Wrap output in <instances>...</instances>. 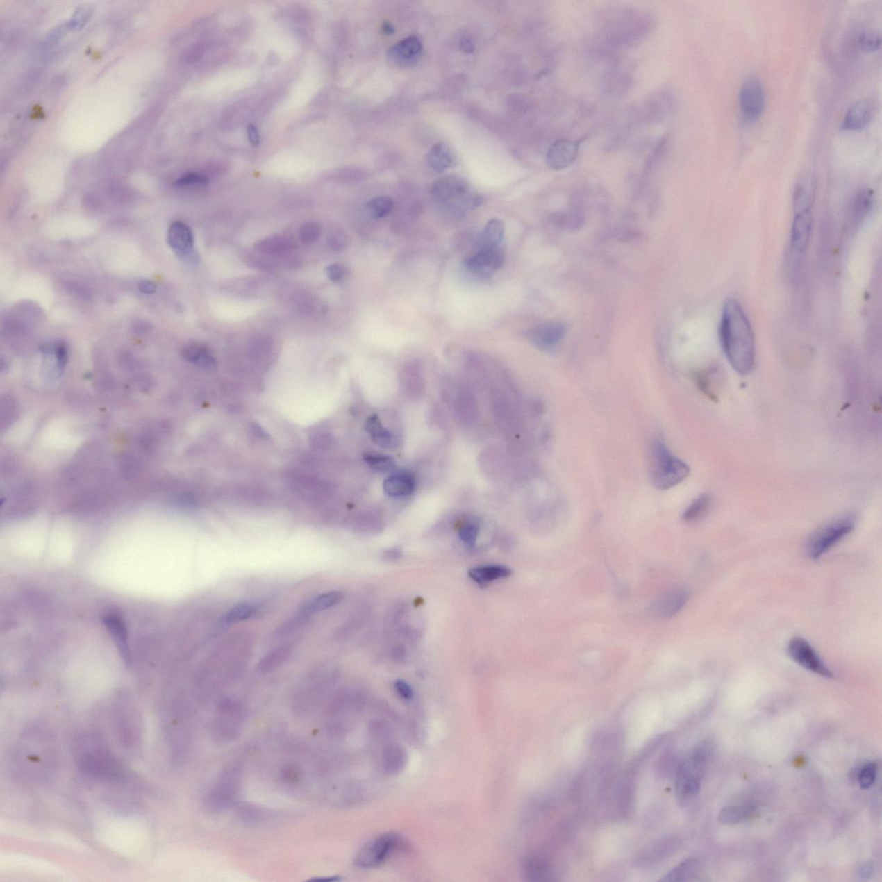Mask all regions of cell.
Instances as JSON below:
<instances>
[{
  "mask_svg": "<svg viewBox=\"0 0 882 882\" xmlns=\"http://www.w3.org/2000/svg\"><path fill=\"white\" fill-rule=\"evenodd\" d=\"M13 773L28 783L48 781L58 765L57 742L51 731L40 723L28 726L20 734L13 752Z\"/></svg>",
  "mask_w": 882,
  "mask_h": 882,
  "instance_id": "cell-1",
  "label": "cell"
},
{
  "mask_svg": "<svg viewBox=\"0 0 882 882\" xmlns=\"http://www.w3.org/2000/svg\"><path fill=\"white\" fill-rule=\"evenodd\" d=\"M719 335L731 367L738 374H750L756 362L754 333L743 308L736 300L728 299L724 304Z\"/></svg>",
  "mask_w": 882,
  "mask_h": 882,
  "instance_id": "cell-2",
  "label": "cell"
},
{
  "mask_svg": "<svg viewBox=\"0 0 882 882\" xmlns=\"http://www.w3.org/2000/svg\"><path fill=\"white\" fill-rule=\"evenodd\" d=\"M74 754L78 769L92 779L118 781L125 776L119 759L95 734L78 737L74 744Z\"/></svg>",
  "mask_w": 882,
  "mask_h": 882,
  "instance_id": "cell-3",
  "label": "cell"
},
{
  "mask_svg": "<svg viewBox=\"0 0 882 882\" xmlns=\"http://www.w3.org/2000/svg\"><path fill=\"white\" fill-rule=\"evenodd\" d=\"M651 28V17L633 8L611 9L601 19V35L611 46H629L643 39Z\"/></svg>",
  "mask_w": 882,
  "mask_h": 882,
  "instance_id": "cell-4",
  "label": "cell"
},
{
  "mask_svg": "<svg viewBox=\"0 0 882 882\" xmlns=\"http://www.w3.org/2000/svg\"><path fill=\"white\" fill-rule=\"evenodd\" d=\"M712 751L709 741L701 742L677 766L675 790L680 805L690 804L700 794L702 778Z\"/></svg>",
  "mask_w": 882,
  "mask_h": 882,
  "instance_id": "cell-5",
  "label": "cell"
},
{
  "mask_svg": "<svg viewBox=\"0 0 882 882\" xmlns=\"http://www.w3.org/2000/svg\"><path fill=\"white\" fill-rule=\"evenodd\" d=\"M690 474V467L675 456L661 440L652 442L649 454V475L657 489L669 490L683 482Z\"/></svg>",
  "mask_w": 882,
  "mask_h": 882,
  "instance_id": "cell-6",
  "label": "cell"
},
{
  "mask_svg": "<svg viewBox=\"0 0 882 882\" xmlns=\"http://www.w3.org/2000/svg\"><path fill=\"white\" fill-rule=\"evenodd\" d=\"M431 192L435 202L454 216L463 214L479 203L467 183L454 175L440 178L433 185Z\"/></svg>",
  "mask_w": 882,
  "mask_h": 882,
  "instance_id": "cell-7",
  "label": "cell"
},
{
  "mask_svg": "<svg viewBox=\"0 0 882 882\" xmlns=\"http://www.w3.org/2000/svg\"><path fill=\"white\" fill-rule=\"evenodd\" d=\"M855 528V519L845 516L816 531L806 543V554L810 558H819Z\"/></svg>",
  "mask_w": 882,
  "mask_h": 882,
  "instance_id": "cell-8",
  "label": "cell"
},
{
  "mask_svg": "<svg viewBox=\"0 0 882 882\" xmlns=\"http://www.w3.org/2000/svg\"><path fill=\"white\" fill-rule=\"evenodd\" d=\"M242 777L238 769L232 768L222 774L204 797L208 811L219 813L231 806L241 790Z\"/></svg>",
  "mask_w": 882,
  "mask_h": 882,
  "instance_id": "cell-9",
  "label": "cell"
},
{
  "mask_svg": "<svg viewBox=\"0 0 882 882\" xmlns=\"http://www.w3.org/2000/svg\"><path fill=\"white\" fill-rule=\"evenodd\" d=\"M114 726L120 744L127 749H134L141 743L142 723L133 706L118 704L114 709Z\"/></svg>",
  "mask_w": 882,
  "mask_h": 882,
  "instance_id": "cell-10",
  "label": "cell"
},
{
  "mask_svg": "<svg viewBox=\"0 0 882 882\" xmlns=\"http://www.w3.org/2000/svg\"><path fill=\"white\" fill-rule=\"evenodd\" d=\"M401 844L399 837L388 833L369 842L358 853L355 863L361 869H375L385 863Z\"/></svg>",
  "mask_w": 882,
  "mask_h": 882,
  "instance_id": "cell-11",
  "label": "cell"
},
{
  "mask_svg": "<svg viewBox=\"0 0 882 882\" xmlns=\"http://www.w3.org/2000/svg\"><path fill=\"white\" fill-rule=\"evenodd\" d=\"M738 101L745 123L754 124L761 117L765 109L766 97L759 78L749 77L743 82L738 93Z\"/></svg>",
  "mask_w": 882,
  "mask_h": 882,
  "instance_id": "cell-12",
  "label": "cell"
},
{
  "mask_svg": "<svg viewBox=\"0 0 882 882\" xmlns=\"http://www.w3.org/2000/svg\"><path fill=\"white\" fill-rule=\"evenodd\" d=\"M812 229V209L795 211L790 245V265L793 269L797 268L801 263L811 239Z\"/></svg>",
  "mask_w": 882,
  "mask_h": 882,
  "instance_id": "cell-13",
  "label": "cell"
},
{
  "mask_svg": "<svg viewBox=\"0 0 882 882\" xmlns=\"http://www.w3.org/2000/svg\"><path fill=\"white\" fill-rule=\"evenodd\" d=\"M244 722V712L238 702L224 701L214 720V737L220 741H229L238 736Z\"/></svg>",
  "mask_w": 882,
  "mask_h": 882,
  "instance_id": "cell-14",
  "label": "cell"
},
{
  "mask_svg": "<svg viewBox=\"0 0 882 882\" xmlns=\"http://www.w3.org/2000/svg\"><path fill=\"white\" fill-rule=\"evenodd\" d=\"M787 650L790 657L803 668L826 679L833 677V674L816 654L815 649L803 638H793L788 643Z\"/></svg>",
  "mask_w": 882,
  "mask_h": 882,
  "instance_id": "cell-15",
  "label": "cell"
},
{
  "mask_svg": "<svg viewBox=\"0 0 882 882\" xmlns=\"http://www.w3.org/2000/svg\"><path fill=\"white\" fill-rule=\"evenodd\" d=\"M504 263V253L499 247H480L466 259L465 267L479 277L488 278L499 270Z\"/></svg>",
  "mask_w": 882,
  "mask_h": 882,
  "instance_id": "cell-16",
  "label": "cell"
},
{
  "mask_svg": "<svg viewBox=\"0 0 882 882\" xmlns=\"http://www.w3.org/2000/svg\"><path fill=\"white\" fill-rule=\"evenodd\" d=\"M167 242L181 259L189 263L198 260L194 249V236L192 229L184 222L177 221L172 224L168 231Z\"/></svg>",
  "mask_w": 882,
  "mask_h": 882,
  "instance_id": "cell-17",
  "label": "cell"
},
{
  "mask_svg": "<svg viewBox=\"0 0 882 882\" xmlns=\"http://www.w3.org/2000/svg\"><path fill=\"white\" fill-rule=\"evenodd\" d=\"M567 328L564 324L552 322L529 329L526 336L534 347L548 351L554 349L564 340Z\"/></svg>",
  "mask_w": 882,
  "mask_h": 882,
  "instance_id": "cell-18",
  "label": "cell"
},
{
  "mask_svg": "<svg viewBox=\"0 0 882 882\" xmlns=\"http://www.w3.org/2000/svg\"><path fill=\"white\" fill-rule=\"evenodd\" d=\"M690 594L687 590L676 589L668 591L651 605V614L658 619L672 618L682 610Z\"/></svg>",
  "mask_w": 882,
  "mask_h": 882,
  "instance_id": "cell-19",
  "label": "cell"
},
{
  "mask_svg": "<svg viewBox=\"0 0 882 882\" xmlns=\"http://www.w3.org/2000/svg\"><path fill=\"white\" fill-rule=\"evenodd\" d=\"M579 144L569 140H559L547 151V165L551 169L561 170L571 166L579 153Z\"/></svg>",
  "mask_w": 882,
  "mask_h": 882,
  "instance_id": "cell-20",
  "label": "cell"
},
{
  "mask_svg": "<svg viewBox=\"0 0 882 882\" xmlns=\"http://www.w3.org/2000/svg\"><path fill=\"white\" fill-rule=\"evenodd\" d=\"M871 117H872V110L869 103L865 100H860L853 103L846 111L842 123V128L849 131L863 130L869 124Z\"/></svg>",
  "mask_w": 882,
  "mask_h": 882,
  "instance_id": "cell-21",
  "label": "cell"
},
{
  "mask_svg": "<svg viewBox=\"0 0 882 882\" xmlns=\"http://www.w3.org/2000/svg\"><path fill=\"white\" fill-rule=\"evenodd\" d=\"M523 876L532 882L554 881V874L551 864L540 855H531L526 858L522 865Z\"/></svg>",
  "mask_w": 882,
  "mask_h": 882,
  "instance_id": "cell-22",
  "label": "cell"
},
{
  "mask_svg": "<svg viewBox=\"0 0 882 882\" xmlns=\"http://www.w3.org/2000/svg\"><path fill=\"white\" fill-rule=\"evenodd\" d=\"M415 481L414 476L408 472L394 473L385 480L383 490L389 497H404L414 492Z\"/></svg>",
  "mask_w": 882,
  "mask_h": 882,
  "instance_id": "cell-23",
  "label": "cell"
},
{
  "mask_svg": "<svg viewBox=\"0 0 882 882\" xmlns=\"http://www.w3.org/2000/svg\"><path fill=\"white\" fill-rule=\"evenodd\" d=\"M673 96L668 92H658L644 103V116L650 120H660L673 109Z\"/></svg>",
  "mask_w": 882,
  "mask_h": 882,
  "instance_id": "cell-24",
  "label": "cell"
},
{
  "mask_svg": "<svg viewBox=\"0 0 882 882\" xmlns=\"http://www.w3.org/2000/svg\"><path fill=\"white\" fill-rule=\"evenodd\" d=\"M815 183L813 175L805 173L799 178L794 193V210L812 209Z\"/></svg>",
  "mask_w": 882,
  "mask_h": 882,
  "instance_id": "cell-25",
  "label": "cell"
},
{
  "mask_svg": "<svg viewBox=\"0 0 882 882\" xmlns=\"http://www.w3.org/2000/svg\"><path fill=\"white\" fill-rule=\"evenodd\" d=\"M407 760V752L400 745L390 744L383 749L382 763L387 774L392 776L400 774L406 767Z\"/></svg>",
  "mask_w": 882,
  "mask_h": 882,
  "instance_id": "cell-26",
  "label": "cell"
},
{
  "mask_svg": "<svg viewBox=\"0 0 882 882\" xmlns=\"http://www.w3.org/2000/svg\"><path fill=\"white\" fill-rule=\"evenodd\" d=\"M422 42L417 37H408L403 39L390 49V58L397 63H410L414 60L422 51Z\"/></svg>",
  "mask_w": 882,
  "mask_h": 882,
  "instance_id": "cell-27",
  "label": "cell"
},
{
  "mask_svg": "<svg viewBox=\"0 0 882 882\" xmlns=\"http://www.w3.org/2000/svg\"><path fill=\"white\" fill-rule=\"evenodd\" d=\"M254 247L257 252L264 256H277L292 251L295 247V243L285 236H270V238L260 240Z\"/></svg>",
  "mask_w": 882,
  "mask_h": 882,
  "instance_id": "cell-28",
  "label": "cell"
},
{
  "mask_svg": "<svg viewBox=\"0 0 882 882\" xmlns=\"http://www.w3.org/2000/svg\"><path fill=\"white\" fill-rule=\"evenodd\" d=\"M343 598L344 593L342 591H331V592L322 594L304 604L300 608L299 613L310 618L315 613L326 610L338 604Z\"/></svg>",
  "mask_w": 882,
  "mask_h": 882,
  "instance_id": "cell-29",
  "label": "cell"
},
{
  "mask_svg": "<svg viewBox=\"0 0 882 882\" xmlns=\"http://www.w3.org/2000/svg\"><path fill=\"white\" fill-rule=\"evenodd\" d=\"M511 573V569L506 566L487 565L471 569L468 575L475 583L483 586L493 581L505 579L510 576Z\"/></svg>",
  "mask_w": 882,
  "mask_h": 882,
  "instance_id": "cell-30",
  "label": "cell"
},
{
  "mask_svg": "<svg viewBox=\"0 0 882 882\" xmlns=\"http://www.w3.org/2000/svg\"><path fill=\"white\" fill-rule=\"evenodd\" d=\"M183 357L185 360L206 369L216 367L217 361L206 347L200 344L192 343L183 349Z\"/></svg>",
  "mask_w": 882,
  "mask_h": 882,
  "instance_id": "cell-31",
  "label": "cell"
},
{
  "mask_svg": "<svg viewBox=\"0 0 882 882\" xmlns=\"http://www.w3.org/2000/svg\"><path fill=\"white\" fill-rule=\"evenodd\" d=\"M756 806L751 805L733 806L719 812L718 821L723 824L743 823L755 815Z\"/></svg>",
  "mask_w": 882,
  "mask_h": 882,
  "instance_id": "cell-32",
  "label": "cell"
},
{
  "mask_svg": "<svg viewBox=\"0 0 882 882\" xmlns=\"http://www.w3.org/2000/svg\"><path fill=\"white\" fill-rule=\"evenodd\" d=\"M292 648L290 644H283L281 647L274 649V651L268 652L265 657L261 659L258 669L261 673H269L274 672L278 667L286 662L292 654Z\"/></svg>",
  "mask_w": 882,
  "mask_h": 882,
  "instance_id": "cell-33",
  "label": "cell"
},
{
  "mask_svg": "<svg viewBox=\"0 0 882 882\" xmlns=\"http://www.w3.org/2000/svg\"><path fill=\"white\" fill-rule=\"evenodd\" d=\"M699 869H700V860L694 858H688L667 873L660 881H690L697 874Z\"/></svg>",
  "mask_w": 882,
  "mask_h": 882,
  "instance_id": "cell-34",
  "label": "cell"
},
{
  "mask_svg": "<svg viewBox=\"0 0 882 882\" xmlns=\"http://www.w3.org/2000/svg\"><path fill=\"white\" fill-rule=\"evenodd\" d=\"M365 429L372 437V440L379 447L383 448H392L394 447L395 440H394L392 433L382 425L378 415H372L367 419Z\"/></svg>",
  "mask_w": 882,
  "mask_h": 882,
  "instance_id": "cell-35",
  "label": "cell"
},
{
  "mask_svg": "<svg viewBox=\"0 0 882 882\" xmlns=\"http://www.w3.org/2000/svg\"><path fill=\"white\" fill-rule=\"evenodd\" d=\"M505 228L504 222L499 219L490 220L483 228L481 243V247H499V245L504 238Z\"/></svg>",
  "mask_w": 882,
  "mask_h": 882,
  "instance_id": "cell-36",
  "label": "cell"
},
{
  "mask_svg": "<svg viewBox=\"0 0 882 882\" xmlns=\"http://www.w3.org/2000/svg\"><path fill=\"white\" fill-rule=\"evenodd\" d=\"M712 505V497L708 494H702L692 501L685 510L683 519L688 523L700 521L709 511Z\"/></svg>",
  "mask_w": 882,
  "mask_h": 882,
  "instance_id": "cell-37",
  "label": "cell"
},
{
  "mask_svg": "<svg viewBox=\"0 0 882 882\" xmlns=\"http://www.w3.org/2000/svg\"><path fill=\"white\" fill-rule=\"evenodd\" d=\"M106 625L108 627L114 639L116 640L121 652H123L124 657L128 659L127 631L125 629L122 619L116 614H110L106 616Z\"/></svg>",
  "mask_w": 882,
  "mask_h": 882,
  "instance_id": "cell-38",
  "label": "cell"
},
{
  "mask_svg": "<svg viewBox=\"0 0 882 882\" xmlns=\"http://www.w3.org/2000/svg\"><path fill=\"white\" fill-rule=\"evenodd\" d=\"M428 163L433 170L441 173L446 171L453 164V157L446 146L438 144L431 149L428 153Z\"/></svg>",
  "mask_w": 882,
  "mask_h": 882,
  "instance_id": "cell-39",
  "label": "cell"
},
{
  "mask_svg": "<svg viewBox=\"0 0 882 882\" xmlns=\"http://www.w3.org/2000/svg\"><path fill=\"white\" fill-rule=\"evenodd\" d=\"M550 221L556 227L577 231L583 224V216L579 210H575L568 213H554L550 217Z\"/></svg>",
  "mask_w": 882,
  "mask_h": 882,
  "instance_id": "cell-40",
  "label": "cell"
},
{
  "mask_svg": "<svg viewBox=\"0 0 882 882\" xmlns=\"http://www.w3.org/2000/svg\"><path fill=\"white\" fill-rule=\"evenodd\" d=\"M367 208L372 217H374L376 219H382V218L388 216L392 213L394 208V201L390 197H378V198L372 199L368 203Z\"/></svg>",
  "mask_w": 882,
  "mask_h": 882,
  "instance_id": "cell-41",
  "label": "cell"
},
{
  "mask_svg": "<svg viewBox=\"0 0 882 882\" xmlns=\"http://www.w3.org/2000/svg\"><path fill=\"white\" fill-rule=\"evenodd\" d=\"M364 460L372 469L378 472L392 471L395 467L393 458L385 454L368 453L364 455Z\"/></svg>",
  "mask_w": 882,
  "mask_h": 882,
  "instance_id": "cell-42",
  "label": "cell"
},
{
  "mask_svg": "<svg viewBox=\"0 0 882 882\" xmlns=\"http://www.w3.org/2000/svg\"><path fill=\"white\" fill-rule=\"evenodd\" d=\"M256 608L253 604L249 602H242L233 607L231 610L225 615V622L228 624H234L241 622L252 617Z\"/></svg>",
  "mask_w": 882,
  "mask_h": 882,
  "instance_id": "cell-43",
  "label": "cell"
},
{
  "mask_svg": "<svg viewBox=\"0 0 882 882\" xmlns=\"http://www.w3.org/2000/svg\"><path fill=\"white\" fill-rule=\"evenodd\" d=\"M322 234V228L318 222H308L299 228V240L304 245H311L318 241Z\"/></svg>",
  "mask_w": 882,
  "mask_h": 882,
  "instance_id": "cell-44",
  "label": "cell"
},
{
  "mask_svg": "<svg viewBox=\"0 0 882 882\" xmlns=\"http://www.w3.org/2000/svg\"><path fill=\"white\" fill-rule=\"evenodd\" d=\"M873 203V192L869 189H864L858 192L854 199L853 203V213H854V218H860L867 213L870 209V206Z\"/></svg>",
  "mask_w": 882,
  "mask_h": 882,
  "instance_id": "cell-45",
  "label": "cell"
},
{
  "mask_svg": "<svg viewBox=\"0 0 882 882\" xmlns=\"http://www.w3.org/2000/svg\"><path fill=\"white\" fill-rule=\"evenodd\" d=\"M881 38L880 32L874 30L864 31L860 33L858 44L860 49L866 52H874L880 49Z\"/></svg>",
  "mask_w": 882,
  "mask_h": 882,
  "instance_id": "cell-46",
  "label": "cell"
},
{
  "mask_svg": "<svg viewBox=\"0 0 882 882\" xmlns=\"http://www.w3.org/2000/svg\"><path fill=\"white\" fill-rule=\"evenodd\" d=\"M876 774L877 765L876 763H870L864 766L863 769L860 770L858 776V781L860 788H864V790H867V788H869L872 786L874 781H876Z\"/></svg>",
  "mask_w": 882,
  "mask_h": 882,
  "instance_id": "cell-47",
  "label": "cell"
},
{
  "mask_svg": "<svg viewBox=\"0 0 882 882\" xmlns=\"http://www.w3.org/2000/svg\"><path fill=\"white\" fill-rule=\"evenodd\" d=\"M479 528L475 523H466L460 530L458 535L462 541L467 544L469 547H474L476 538H478Z\"/></svg>",
  "mask_w": 882,
  "mask_h": 882,
  "instance_id": "cell-48",
  "label": "cell"
},
{
  "mask_svg": "<svg viewBox=\"0 0 882 882\" xmlns=\"http://www.w3.org/2000/svg\"><path fill=\"white\" fill-rule=\"evenodd\" d=\"M209 178L203 175L198 174H188L184 175L178 179L176 185L178 186H192V185H207L209 184Z\"/></svg>",
  "mask_w": 882,
  "mask_h": 882,
  "instance_id": "cell-49",
  "label": "cell"
},
{
  "mask_svg": "<svg viewBox=\"0 0 882 882\" xmlns=\"http://www.w3.org/2000/svg\"><path fill=\"white\" fill-rule=\"evenodd\" d=\"M325 274L327 275L329 281L333 282H339L342 281L347 274V269L345 265L335 263L328 265L325 269Z\"/></svg>",
  "mask_w": 882,
  "mask_h": 882,
  "instance_id": "cell-50",
  "label": "cell"
},
{
  "mask_svg": "<svg viewBox=\"0 0 882 882\" xmlns=\"http://www.w3.org/2000/svg\"><path fill=\"white\" fill-rule=\"evenodd\" d=\"M249 259L253 267L259 268L260 270L274 271L277 267V263L274 260H270L265 256H249Z\"/></svg>",
  "mask_w": 882,
  "mask_h": 882,
  "instance_id": "cell-51",
  "label": "cell"
},
{
  "mask_svg": "<svg viewBox=\"0 0 882 882\" xmlns=\"http://www.w3.org/2000/svg\"><path fill=\"white\" fill-rule=\"evenodd\" d=\"M329 247L333 251H342L347 247V238L340 232L333 233L328 240Z\"/></svg>",
  "mask_w": 882,
  "mask_h": 882,
  "instance_id": "cell-52",
  "label": "cell"
},
{
  "mask_svg": "<svg viewBox=\"0 0 882 882\" xmlns=\"http://www.w3.org/2000/svg\"><path fill=\"white\" fill-rule=\"evenodd\" d=\"M395 688H396L397 693L399 694L401 698L404 699V700L408 701V700H411V699L413 698V695H414L413 690H412V688L410 686V685H408L407 683H405L404 681L403 680L397 681V682L395 683Z\"/></svg>",
  "mask_w": 882,
  "mask_h": 882,
  "instance_id": "cell-53",
  "label": "cell"
},
{
  "mask_svg": "<svg viewBox=\"0 0 882 882\" xmlns=\"http://www.w3.org/2000/svg\"><path fill=\"white\" fill-rule=\"evenodd\" d=\"M89 14V9L78 10L73 19L70 20V23L68 24V28L70 27L71 28H76L82 26L85 22H87Z\"/></svg>",
  "mask_w": 882,
  "mask_h": 882,
  "instance_id": "cell-54",
  "label": "cell"
},
{
  "mask_svg": "<svg viewBox=\"0 0 882 882\" xmlns=\"http://www.w3.org/2000/svg\"><path fill=\"white\" fill-rule=\"evenodd\" d=\"M247 132L251 144L253 147L259 146L260 138L259 131H258L257 128L254 126V125L251 124L249 127H247Z\"/></svg>",
  "mask_w": 882,
  "mask_h": 882,
  "instance_id": "cell-55",
  "label": "cell"
},
{
  "mask_svg": "<svg viewBox=\"0 0 882 882\" xmlns=\"http://www.w3.org/2000/svg\"><path fill=\"white\" fill-rule=\"evenodd\" d=\"M874 866L872 863H865L858 869V876L860 880H867L872 876Z\"/></svg>",
  "mask_w": 882,
  "mask_h": 882,
  "instance_id": "cell-56",
  "label": "cell"
},
{
  "mask_svg": "<svg viewBox=\"0 0 882 882\" xmlns=\"http://www.w3.org/2000/svg\"><path fill=\"white\" fill-rule=\"evenodd\" d=\"M138 288L140 292L151 295L156 292L157 285L155 282L150 281H142L139 283Z\"/></svg>",
  "mask_w": 882,
  "mask_h": 882,
  "instance_id": "cell-57",
  "label": "cell"
},
{
  "mask_svg": "<svg viewBox=\"0 0 882 882\" xmlns=\"http://www.w3.org/2000/svg\"><path fill=\"white\" fill-rule=\"evenodd\" d=\"M461 48L465 50V52L469 53L474 49V46H473V42L469 40L468 38H465L461 40Z\"/></svg>",
  "mask_w": 882,
  "mask_h": 882,
  "instance_id": "cell-58",
  "label": "cell"
}]
</instances>
